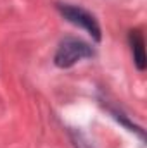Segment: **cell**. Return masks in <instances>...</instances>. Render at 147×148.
I'll list each match as a JSON object with an SVG mask.
<instances>
[{
    "label": "cell",
    "instance_id": "cell-4",
    "mask_svg": "<svg viewBox=\"0 0 147 148\" xmlns=\"http://www.w3.org/2000/svg\"><path fill=\"white\" fill-rule=\"evenodd\" d=\"M106 109H107V112H109L111 115H112V119L114 121H118L123 127H126L128 131H132V133H135V134H139V138L140 140H144L146 138V133H144V129L140 127V126H137L126 114L123 110H119L118 107H112V105H106Z\"/></svg>",
    "mask_w": 147,
    "mask_h": 148
},
{
    "label": "cell",
    "instance_id": "cell-1",
    "mask_svg": "<svg viewBox=\"0 0 147 148\" xmlns=\"http://www.w3.org/2000/svg\"><path fill=\"white\" fill-rule=\"evenodd\" d=\"M95 50L90 43L74 36H66L54 53V64L59 69H69L85 59H92Z\"/></svg>",
    "mask_w": 147,
    "mask_h": 148
},
{
    "label": "cell",
    "instance_id": "cell-2",
    "mask_svg": "<svg viewBox=\"0 0 147 148\" xmlns=\"http://www.w3.org/2000/svg\"><path fill=\"white\" fill-rule=\"evenodd\" d=\"M55 9L59 10V14L68 23H71L73 26H78V28L85 29L95 41L102 40V29H101L99 21L87 9H83L80 5H73V3H55Z\"/></svg>",
    "mask_w": 147,
    "mask_h": 148
},
{
    "label": "cell",
    "instance_id": "cell-5",
    "mask_svg": "<svg viewBox=\"0 0 147 148\" xmlns=\"http://www.w3.org/2000/svg\"><path fill=\"white\" fill-rule=\"evenodd\" d=\"M69 136H71V141H73L74 148H92V143L88 141V138L78 131V129H69Z\"/></svg>",
    "mask_w": 147,
    "mask_h": 148
},
{
    "label": "cell",
    "instance_id": "cell-3",
    "mask_svg": "<svg viewBox=\"0 0 147 148\" xmlns=\"http://www.w3.org/2000/svg\"><path fill=\"white\" fill-rule=\"evenodd\" d=\"M128 43L132 48V55H133V64L137 67V71L144 73L147 67V57H146V40L140 29H130L128 33Z\"/></svg>",
    "mask_w": 147,
    "mask_h": 148
}]
</instances>
